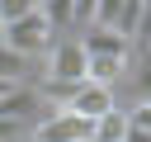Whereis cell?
I'll use <instances>...</instances> for the list:
<instances>
[{
  "label": "cell",
  "instance_id": "obj_1",
  "mask_svg": "<svg viewBox=\"0 0 151 142\" xmlns=\"http://www.w3.org/2000/svg\"><path fill=\"white\" fill-rule=\"evenodd\" d=\"M38 62H42V76H38V80H52V85H80L90 57H85V47H80L76 33H61ZM38 80H33V85H38Z\"/></svg>",
  "mask_w": 151,
  "mask_h": 142
},
{
  "label": "cell",
  "instance_id": "obj_2",
  "mask_svg": "<svg viewBox=\"0 0 151 142\" xmlns=\"http://www.w3.org/2000/svg\"><path fill=\"white\" fill-rule=\"evenodd\" d=\"M0 43L14 47L19 57H33V62H38V57L57 43V33H52V24L42 19V9H33V14L14 19V24H0Z\"/></svg>",
  "mask_w": 151,
  "mask_h": 142
},
{
  "label": "cell",
  "instance_id": "obj_3",
  "mask_svg": "<svg viewBox=\"0 0 151 142\" xmlns=\"http://www.w3.org/2000/svg\"><path fill=\"white\" fill-rule=\"evenodd\" d=\"M24 142H90V123L66 114V109H47L42 118L28 123V137Z\"/></svg>",
  "mask_w": 151,
  "mask_h": 142
},
{
  "label": "cell",
  "instance_id": "obj_4",
  "mask_svg": "<svg viewBox=\"0 0 151 142\" xmlns=\"http://www.w3.org/2000/svg\"><path fill=\"white\" fill-rule=\"evenodd\" d=\"M118 99H113V90L109 85H94V80H80L76 90H71V99L61 104L66 114H76V118H85V123H94L99 114H109Z\"/></svg>",
  "mask_w": 151,
  "mask_h": 142
},
{
  "label": "cell",
  "instance_id": "obj_5",
  "mask_svg": "<svg viewBox=\"0 0 151 142\" xmlns=\"http://www.w3.org/2000/svg\"><path fill=\"white\" fill-rule=\"evenodd\" d=\"M76 38H80L85 57H132V43L113 28H80Z\"/></svg>",
  "mask_w": 151,
  "mask_h": 142
},
{
  "label": "cell",
  "instance_id": "obj_6",
  "mask_svg": "<svg viewBox=\"0 0 151 142\" xmlns=\"http://www.w3.org/2000/svg\"><path fill=\"white\" fill-rule=\"evenodd\" d=\"M132 76V57H90L85 62V80H94V85H118V80H127Z\"/></svg>",
  "mask_w": 151,
  "mask_h": 142
},
{
  "label": "cell",
  "instance_id": "obj_7",
  "mask_svg": "<svg viewBox=\"0 0 151 142\" xmlns=\"http://www.w3.org/2000/svg\"><path fill=\"white\" fill-rule=\"evenodd\" d=\"M42 71L33 66V57H19L14 47H5L0 43V80L5 85H28V80H38Z\"/></svg>",
  "mask_w": 151,
  "mask_h": 142
},
{
  "label": "cell",
  "instance_id": "obj_8",
  "mask_svg": "<svg viewBox=\"0 0 151 142\" xmlns=\"http://www.w3.org/2000/svg\"><path fill=\"white\" fill-rule=\"evenodd\" d=\"M123 133H127V109L123 104H113L109 114H99L90 123V142H123Z\"/></svg>",
  "mask_w": 151,
  "mask_h": 142
},
{
  "label": "cell",
  "instance_id": "obj_9",
  "mask_svg": "<svg viewBox=\"0 0 151 142\" xmlns=\"http://www.w3.org/2000/svg\"><path fill=\"white\" fill-rule=\"evenodd\" d=\"M33 9H38V0H0V24H14L24 14H33Z\"/></svg>",
  "mask_w": 151,
  "mask_h": 142
},
{
  "label": "cell",
  "instance_id": "obj_10",
  "mask_svg": "<svg viewBox=\"0 0 151 142\" xmlns=\"http://www.w3.org/2000/svg\"><path fill=\"white\" fill-rule=\"evenodd\" d=\"M142 47H146V57L137 66V99H151V43H142Z\"/></svg>",
  "mask_w": 151,
  "mask_h": 142
},
{
  "label": "cell",
  "instance_id": "obj_11",
  "mask_svg": "<svg viewBox=\"0 0 151 142\" xmlns=\"http://www.w3.org/2000/svg\"><path fill=\"white\" fill-rule=\"evenodd\" d=\"M127 123L142 128V133H151V99H137V104L127 109Z\"/></svg>",
  "mask_w": 151,
  "mask_h": 142
},
{
  "label": "cell",
  "instance_id": "obj_12",
  "mask_svg": "<svg viewBox=\"0 0 151 142\" xmlns=\"http://www.w3.org/2000/svg\"><path fill=\"white\" fill-rule=\"evenodd\" d=\"M24 137H28L24 118H0V142H24Z\"/></svg>",
  "mask_w": 151,
  "mask_h": 142
},
{
  "label": "cell",
  "instance_id": "obj_13",
  "mask_svg": "<svg viewBox=\"0 0 151 142\" xmlns=\"http://www.w3.org/2000/svg\"><path fill=\"white\" fill-rule=\"evenodd\" d=\"M71 14H76V28H85L94 14V0H71Z\"/></svg>",
  "mask_w": 151,
  "mask_h": 142
},
{
  "label": "cell",
  "instance_id": "obj_14",
  "mask_svg": "<svg viewBox=\"0 0 151 142\" xmlns=\"http://www.w3.org/2000/svg\"><path fill=\"white\" fill-rule=\"evenodd\" d=\"M123 142H151V133H142V128H132V123H127V133H123Z\"/></svg>",
  "mask_w": 151,
  "mask_h": 142
}]
</instances>
